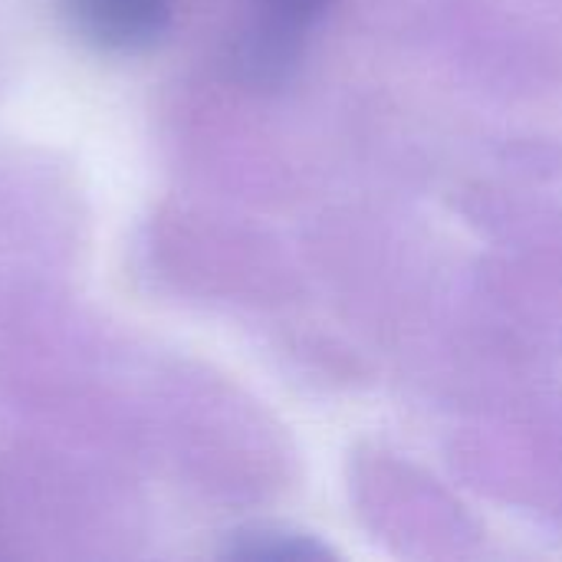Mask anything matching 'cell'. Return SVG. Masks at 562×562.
Instances as JSON below:
<instances>
[{
	"label": "cell",
	"mask_w": 562,
	"mask_h": 562,
	"mask_svg": "<svg viewBox=\"0 0 562 562\" xmlns=\"http://www.w3.org/2000/svg\"><path fill=\"white\" fill-rule=\"evenodd\" d=\"M69 30L99 53L135 56L171 26L175 0H59Z\"/></svg>",
	"instance_id": "6da1fadb"
},
{
	"label": "cell",
	"mask_w": 562,
	"mask_h": 562,
	"mask_svg": "<svg viewBox=\"0 0 562 562\" xmlns=\"http://www.w3.org/2000/svg\"><path fill=\"white\" fill-rule=\"evenodd\" d=\"M323 0H260L257 26L247 40V66L254 72H277L293 56L296 40L306 33Z\"/></svg>",
	"instance_id": "7a4b0ae2"
}]
</instances>
